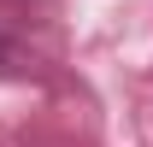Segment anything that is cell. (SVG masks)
<instances>
[{
	"mask_svg": "<svg viewBox=\"0 0 153 147\" xmlns=\"http://www.w3.org/2000/svg\"><path fill=\"white\" fill-rule=\"evenodd\" d=\"M0 76H30V53L0 30Z\"/></svg>",
	"mask_w": 153,
	"mask_h": 147,
	"instance_id": "cell-1",
	"label": "cell"
}]
</instances>
